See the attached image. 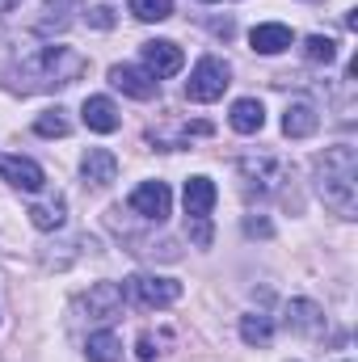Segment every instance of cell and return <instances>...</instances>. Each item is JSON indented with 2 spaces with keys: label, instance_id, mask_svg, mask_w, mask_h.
<instances>
[{
  "label": "cell",
  "instance_id": "obj_2",
  "mask_svg": "<svg viewBox=\"0 0 358 362\" xmlns=\"http://www.w3.org/2000/svg\"><path fill=\"white\" fill-rule=\"evenodd\" d=\"M316 189L325 198L329 211H337L342 219H354L358 215V160L354 148L337 144V148H325V156L316 160Z\"/></svg>",
  "mask_w": 358,
  "mask_h": 362
},
{
  "label": "cell",
  "instance_id": "obj_15",
  "mask_svg": "<svg viewBox=\"0 0 358 362\" xmlns=\"http://www.w3.org/2000/svg\"><path fill=\"white\" fill-rule=\"evenodd\" d=\"M81 173H85V181L89 185H110V181L118 177V156L114 152H105V148H89L85 156H81Z\"/></svg>",
  "mask_w": 358,
  "mask_h": 362
},
{
  "label": "cell",
  "instance_id": "obj_28",
  "mask_svg": "<svg viewBox=\"0 0 358 362\" xmlns=\"http://www.w3.org/2000/svg\"><path fill=\"white\" fill-rule=\"evenodd\" d=\"M17 4H21V0H0V8H17Z\"/></svg>",
  "mask_w": 358,
  "mask_h": 362
},
{
  "label": "cell",
  "instance_id": "obj_27",
  "mask_svg": "<svg viewBox=\"0 0 358 362\" xmlns=\"http://www.w3.org/2000/svg\"><path fill=\"white\" fill-rule=\"evenodd\" d=\"M156 350H152V337H139V358H152Z\"/></svg>",
  "mask_w": 358,
  "mask_h": 362
},
{
  "label": "cell",
  "instance_id": "obj_25",
  "mask_svg": "<svg viewBox=\"0 0 358 362\" xmlns=\"http://www.w3.org/2000/svg\"><path fill=\"white\" fill-rule=\"evenodd\" d=\"M89 21L97 25V30H105V25H114V13H110V8H93Z\"/></svg>",
  "mask_w": 358,
  "mask_h": 362
},
{
  "label": "cell",
  "instance_id": "obj_13",
  "mask_svg": "<svg viewBox=\"0 0 358 362\" xmlns=\"http://www.w3.org/2000/svg\"><path fill=\"white\" fill-rule=\"evenodd\" d=\"M215 198H219V189H215L211 177H190L185 189H181V202H185V215L190 219H207L211 206H215Z\"/></svg>",
  "mask_w": 358,
  "mask_h": 362
},
{
  "label": "cell",
  "instance_id": "obj_12",
  "mask_svg": "<svg viewBox=\"0 0 358 362\" xmlns=\"http://www.w3.org/2000/svg\"><path fill=\"white\" fill-rule=\"evenodd\" d=\"M249 42H253L258 55H282V51L295 42V34H291V25H282V21H262V25L249 30Z\"/></svg>",
  "mask_w": 358,
  "mask_h": 362
},
{
  "label": "cell",
  "instance_id": "obj_5",
  "mask_svg": "<svg viewBox=\"0 0 358 362\" xmlns=\"http://www.w3.org/2000/svg\"><path fill=\"white\" fill-rule=\"evenodd\" d=\"M241 181H245L249 194L266 198V194H274V189L287 181V165L274 160V156H245V160H241Z\"/></svg>",
  "mask_w": 358,
  "mask_h": 362
},
{
  "label": "cell",
  "instance_id": "obj_26",
  "mask_svg": "<svg viewBox=\"0 0 358 362\" xmlns=\"http://www.w3.org/2000/svg\"><path fill=\"white\" fill-rule=\"evenodd\" d=\"M194 240H198V245H211V228H207V219H194Z\"/></svg>",
  "mask_w": 358,
  "mask_h": 362
},
{
  "label": "cell",
  "instance_id": "obj_17",
  "mask_svg": "<svg viewBox=\"0 0 358 362\" xmlns=\"http://www.w3.org/2000/svg\"><path fill=\"white\" fill-rule=\"evenodd\" d=\"M81 118H85V127L97 131V135H110V131H118V105L110 101V97H85V110H81Z\"/></svg>",
  "mask_w": 358,
  "mask_h": 362
},
{
  "label": "cell",
  "instance_id": "obj_18",
  "mask_svg": "<svg viewBox=\"0 0 358 362\" xmlns=\"http://www.w3.org/2000/svg\"><path fill=\"white\" fill-rule=\"evenodd\" d=\"M266 127V105L258 101V97H241L236 105H232V131H241V135H258Z\"/></svg>",
  "mask_w": 358,
  "mask_h": 362
},
{
  "label": "cell",
  "instance_id": "obj_7",
  "mask_svg": "<svg viewBox=\"0 0 358 362\" xmlns=\"http://www.w3.org/2000/svg\"><path fill=\"white\" fill-rule=\"evenodd\" d=\"M0 177L8 181L13 189H25V194H42L47 189L42 165L30 160V156H0Z\"/></svg>",
  "mask_w": 358,
  "mask_h": 362
},
{
  "label": "cell",
  "instance_id": "obj_19",
  "mask_svg": "<svg viewBox=\"0 0 358 362\" xmlns=\"http://www.w3.org/2000/svg\"><path fill=\"white\" fill-rule=\"evenodd\" d=\"M64 215H68L64 194H55V198H47V202H34V206H30V223H34L38 232H59V228H64Z\"/></svg>",
  "mask_w": 358,
  "mask_h": 362
},
{
  "label": "cell",
  "instance_id": "obj_1",
  "mask_svg": "<svg viewBox=\"0 0 358 362\" xmlns=\"http://www.w3.org/2000/svg\"><path fill=\"white\" fill-rule=\"evenodd\" d=\"M13 72H17L21 93H51L76 85L89 72V59L72 47H34V51L13 59Z\"/></svg>",
  "mask_w": 358,
  "mask_h": 362
},
{
  "label": "cell",
  "instance_id": "obj_24",
  "mask_svg": "<svg viewBox=\"0 0 358 362\" xmlns=\"http://www.w3.org/2000/svg\"><path fill=\"white\" fill-rule=\"evenodd\" d=\"M131 13L139 21H165L173 17V0H131Z\"/></svg>",
  "mask_w": 358,
  "mask_h": 362
},
{
  "label": "cell",
  "instance_id": "obj_21",
  "mask_svg": "<svg viewBox=\"0 0 358 362\" xmlns=\"http://www.w3.org/2000/svg\"><path fill=\"white\" fill-rule=\"evenodd\" d=\"M241 341L245 346H270L274 341V320L270 316H245L241 320Z\"/></svg>",
  "mask_w": 358,
  "mask_h": 362
},
{
  "label": "cell",
  "instance_id": "obj_14",
  "mask_svg": "<svg viewBox=\"0 0 358 362\" xmlns=\"http://www.w3.org/2000/svg\"><path fill=\"white\" fill-rule=\"evenodd\" d=\"M287 329H295L304 337H321L325 333V312L312 299H291L287 303Z\"/></svg>",
  "mask_w": 358,
  "mask_h": 362
},
{
  "label": "cell",
  "instance_id": "obj_11",
  "mask_svg": "<svg viewBox=\"0 0 358 362\" xmlns=\"http://www.w3.org/2000/svg\"><path fill=\"white\" fill-rule=\"evenodd\" d=\"M316 127H321V114H316V105L312 101H291L287 105V114H282V135L287 139H308V135H316Z\"/></svg>",
  "mask_w": 358,
  "mask_h": 362
},
{
  "label": "cell",
  "instance_id": "obj_22",
  "mask_svg": "<svg viewBox=\"0 0 358 362\" xmlns=\"http://www.w3.org/2000/svg\"><path fill=\"white\" fill-rule=\"evenodd\" d=\"M34 131L42 135V139H64L68 131H72V122H68V114L55 105V110H47V114H38V122H34Z\"/></svg>",
  "mask_w": 358,
  "mask_h": 362
},
{
  "label": "cell",
  "instance_id": "obj_10",
  "mask_svg": "<svg viewBox=\"0 0 358 362\" xmlns=\"http://www.w3.org/2000/svg\"><path fill=\"white\" fill-rule=\"evenodd\" d=\"M122 286L118 282H97L89 286V295H85V308H89V320H114L118 312H122Z\"/></svg>",
  "mask_w": 358,
  "mask_h": 362
},
{
  "label": "cell",
  "instance_id": "obj_8",
  "mask_svg": "<svg viewBox=\"0 0 358 362\" xmlns=\"http://www.w3.org/2000/svg\"><path fill=\"white\" fill-rule=\"evenodd\" d=\"M110 85L118 93H127V97H135V101H152L156 89H161V81H156L152 72L135 68V64H114V68H110Z\"/></svg>",
  "mask_w": 358,
  "mask_h": 362
},
{
  "label": "cell",
  "instance_id": "obj_20",
  "mask_svg": "<svg viewBox=\"0 0 358 362\" xmlns=\"http://www.w3.org/2000/svg\"><path fill=\"white\" fill-rule=\"evenodd\" d=\"M85 354H89V362H118L122 358V341L110 329H97V333H89V341H85Z\"/></svg>",
  "mask_w": 358,
  "mask_h": 362
},
{
  "label": "cell",
  "instance_id": "obj_9",
  "mask_svg": "<svg viewBox=\"0 0 358 362\" xmlns=\"http://www.w3.org/2000/svg\"><path fill=\"white\" fill-rule=\"evenodd\" d=\"M181 68H185V55H181L178 42H169V38L144 42V72H152L156 81H165V76H178Z\"/></svg>",
  "mask_w": 358,
  "mask_h": 362
},
{
  "label": "cell",
  "instance_id": "obj_3",
  "mask_svg": "<svg viewBox=\"0 0 358 362\" xmlns=\"http://www.w3.org/2000/svg\"><path fill=\"white\" fill-rule=\"evenodd\" d=\"M224 89H228V64L215 59V55H202V59L194 64L190 81H185V97L198 101V105H207V101H219Z\"/></svg>",
  "mask_w": 358,
  "mask_h": 362
},
{
  "label": "cell",
  "instance_id": "obj_16",
  "mask_svg": "<svg viewBox=\"0 0 358 362\" xmlns=\"http://www.w3.org/2000/svg\"><path fill=\"white\" fill-rule=\"evenodd\" d=\"M72 13H81V0H47L42 4V17L34 21V30L38 34H64L76 17Z\"/></svg>",
  "mask_w": 358,
  "mask_h": 362
},
{
  "label": "cell",
  "instance_id": "obj_6",
  "mask_svg": "<svg viewBox=\"0 0 358 362\" xmlns=\"http://www.w3.org/2000/svg\"><path fill=\"white\" fill-rule=\"evenodd\" d=\"M131 211L144 215V219H152V223L169 219V211H173V194H169V185H165V181H144V185H135V194H131Z\"/></svg>",
  "mask_w": 358,
  "mask_h": 362
},
{
  "label": "cell",
  "instance_id": "obj_4",
  "mask_svg": "<svg viewBox=\"0 0 358 362\" xmlns=\"http://www.w3.org/2000/svg\"><path fill=\"white\" fill-rule=\"evenodd\" d=\"M122 295H131V299L144 303V308H173L181 299V282L156 278V274H135V278H127Z\"/></svg>",
  "mask_w": 358,
  "mask_h": 362
},
{
  "label": "cell",
  "instance_id": "obj_23",
  "mask_svg": "<svg viewBox=\"0 0 358 362\" xmlns=\"http://www.w3.org/2000/svg\"><path fill=\"white\" fill-rule=\"evenodd\" d=\"M304 55H308L312 64H333V59H337V42L325 38V34H312V38L304 42Z\"/></svg>",
  "mask_w": 358,
  "mask_h": 362
},
{
  "label": "cell",
  "instance_id": "obj_29",
  "mask_svg": "<svg viewBox=\"0 0 358 362\" xmlns=\"http://www.w3.org/2000/svg\"><path fill=\"white\" fill-rule=\"evenodd\" d=\"M0 34H4V30H0Z\"/></svg>",
  "mask_w": 358,
  "mask_h": 362
}]
</instances>
